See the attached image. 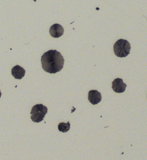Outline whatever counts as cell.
Here are the masks:
<instances>
[{
  "label": "cell",
  "instance_id": "6da1fadb",
  "mask_svg": "<svg viewBox=\"0 0 147 160\" xmlns=\"http://www.w3.org/2000/svg\"><path fill=\"white\" fill-rule=\"evenodd\" d=\"M42 68L50 74H55L64 68V58L60 52L50 50L44 53L41 58Z\"/></svg>",
  "mask_w": 147,
  "mask_h": 160
},
{
  "label": "cell",
  "instance_id": "7a4b0ae2",
  "mask_svg": "<svg viewBox=\"0 0 147 160\" xmlns=\"http://www.w3.org/2000/svg\"><path fill=\"white\" fill-rule=\"evenodd\" d=\"M113 50H114L115 54L118 57H120V58L125 57L129 55L130 51H131V44L127 40L119 39L115 43Z\"/></svg>",
  "mask_w": 147,
  "mask_h": 160
},
{
  "label": "cell",
  "instance_id": "3957f363",
  "mask_svg": "<svg viewBox=\"0 0 147 160\" xmlns=\"http://www.w3.org/2000/svg\"><path fill=\"white\" fill-rule=\"evenodd\" d=\"M48 113V108L42 104L33 106L31 110V120L35 122H39L44 120L45 116Z\"/></svg>",
  "mask_w": 147,
  "mask_h": 160
},
{
  "label": "cell",
  "instance_id": "277c9868",
  "mask_svg": "<svg viewBox=\"0 0 147 160\" xmlns=\"http://www.w3.org/2000/svg\"><path fill=\"white\" fill-rule=\"evenodd\" d=\"M126 87H127V85L123 82V80L122 78H116L113 81L112 88L114 90V92H117V93L124 92L126 90Z\"/></svg>",
  "mask_w": 147,
  "mask_h": 160
},
{
  "label": "cell",
  "instance_id": "5b68a950",
  "mask_svg": "<svg viewBox=\"0 0 147 160\" xmlns=\"http://www.w3.org/2000/svg\"><path fill=\"white\" fill-rule=\"evenodd\" d=\"M49 32L50 35L52 37H54V38H60L64 34V29L62 26L60 25V24L55 23L54 25H52L51 28H50Z\"/></svg>",
  "mask_w": 147,
  "mask_h": 160
},
{
  "label": "cell",
  "instance_id": "8992f818",
  "mask_svg": "<svg viewBox=\"0 0 147 160\" xmlns=\"http://www.w3.org/2000/svg\"><path fill=\"white\" fill-rule=\"evenodd\" d=\"M102 99L101 93L97 90H91L88 92V100L92 105H97Z\"/></svg>",
  "mask_w": 147,
  "mask_h": 160
},
{
  "label": "cell",
  "instance_id": "52a82bcc",
  "mask_svg": "<svg viewBox=\"0 0 147 160\" xmlns=\"http://www.w3.org/2000/svg\"><path fill=\"white\" fill-rule=\"evenodd\" d=\"M25 69L20 66H15L13 67L12 69V76L16 79H22L24 76L25 75Z\"/></svg>",
  "mask_w": 147,
  "mask_h": 160
},
{
  "label": "cell",
  "instance_id": "ba28073f",
  "mask_svg": "<svg viewBox=\"0 0 147 160\" xmlns=\"http://www.w3.org/2000/svg\"><path fill=\"white\" fill-rule=\"evenodd\" d=\"M70 129V122H67L66 123L65 122H60L58 124V130L61 132H67Z\"/></svg>",
  "mask_w": 147,
  "mask_h": 160
},
{
  "label": "cell",
  "instance_id": "9c48e42d",
  "mask_svg": "<svg viewBox=\"0 0 147 160\" xmlns=\"http://www.w3.org/2000/svg\"><path fill=\"white\" fill-rule=\"evenodd\" d=\"M1 96H2V92H1V91H0V98H1Z\"/></svg>",
  "mask_w": 147,
  "mask_h": 160
}]
</instances>
